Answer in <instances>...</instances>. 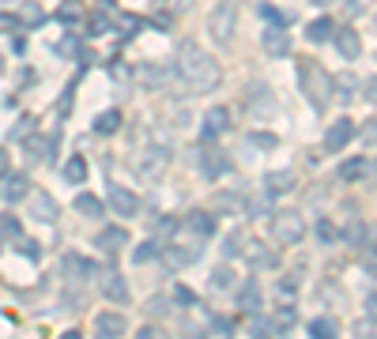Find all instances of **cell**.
<instances>
[{
	"label": "cell",
	"instance_id": "obj_45",
	"mask_svg": "<svg viewBox=\"0 0 377 339\" xmlns=\"http://www.w3.org/2000/svg\"><path fill=\"white\" fill-rule=\"evenodd\" d=\"M16 242H19V253H23V257L30 260V264H35V260L42 257V249H38V242H27V238H16Z\"/></svg>",
	"mask_w": 377,
	"mask_h": 339
},
{
	"label": "cell",
	"instance_id": "obj_46",
	"mask_svg": "<svg viewBox=\"0 0 377 339\" xmlns=\"http://www.w3.org/2000/svg\"><path fill=\"white\" fill-rule=\"evenodd\" d=\"M0 238H19V223L12 215H0Z\"/></svg>",
	"mask_w": 377,
	"mask_h": 339
},
{
	"label": "cell",
	"instance_id": "obj_39",
	"mask_svg": "<svg viewBox=\"0 0 377 339\" xmlns=\"http://www.w3.org/2000/svg\"><path fill=\"white\" fill-rule=\"evenodd\" d=\"M159 257V242H143V245H136V253H132V260H136V264H148V260H155Z\"/></svg>",
	"mask_w": 377,
	"mask_h": 339
},
{
	"label": "cell",
	"instance_id": "obj_16",
	"mask_svg": "<svg viewBox=\"0 0 377 339\" xmlns=\"http://www.w3.org/2000/svg\"><path fill=\"white\" fill-rule=\"evenodd\" d=\"M261 305H264L261 287H257L253 279H246V283H241V290H238V309L253 316V313H261Z\"/></svg>",
	"mask_w": 377,
	"mask_h": 339
},
{
	"label": "cell",
	"instance_id": "obj_48",
	"mask_svg": "<svg viewBox=\"0 0 377 339\" xmlns=\"http://www.w3.org/2000/svg\"><path fill=\"white\" fill-rule=\"evenodd\" d=\"M174 302H177V305H193V302H196V294L188 290V287H181V283H177V287H174Z\"/></svg>",
	"mask_w": 377,
	"mask_h": 339
},
{
	"label": "cell",
	"instance_id": "obj_49",
	"mask_svg": "<svg viewBox=\"0 0 377 339\" xmlns=\"http://www.w3.org/2000/svg\"><path fill=\"white\" fill-rule=\"evenodd\" d=\"M102 30H109V16L98 12V16L91 19V35H102Z\"/></svg>",
	"mask_w": 377,
	"mask_h": 339
},
{
	"label": "cell",
	"instance_id": "obj_50",
	"mask_svg": "<svg viewBox=\"0 0 377 339\" xmlns=\"http://www.w3.org/2000/svg\"><path fill=\"white\" fill-rule=\"evenodd\" d=\"M294 290H298V279H294V276H283V279H280V294H287V298H291Z\"/></svg>",
	"mask_w": 377,
	"mask_h": 339
},
{
	"label": "cell",
	"instance_id": "obj_37",
	"mask_svg": "<svg viewBox=\"0 0 377 339\" xmlns=\"http://www.w3.org/2000/svg\"><path fill=\"white\" fill-rule=\"evenodd\" d=\"M230 335H234V328H230L227 316H212L208 321V339H230Z\"/></svg>",
	"mask_w": 377,
	"mask_h": 339
},
{
	"label": "cell",
	"instance_id": "obj_44",
	"mask_svg": "<svg viewBox=\"0 0 377 339\" xmlns=\"http://www.w3.org/2000/svg\"><path fill=\"white\" fill-rule=\"evenodd\" d=\"M30 132H35V117H19L16 128H12V140H27Z\"/></svg>",
	"mask_w": 377,
	"mask_h": 339
},
{
	"label": "cell",
	"instance_id": "obj_43",
	"mask_svg": "<svg viewBox=\"0 0 377 339\" xmlns=\"http://www.w3.org/2000/svg\"><path fill=\"white\" fill-rule=\"evenodd\" d=\"M174 230H177V218H170V215L155 218V238H170Z\"/></svg>",
	"mask_w": 377,
	"mask_h": 339
},
{
	"label": "cell",
	"instance_id": "obj_10",
	"mask_svg": "<svg viewBox=\"0 0 377 339\" xmlns=\"http://www.w3.org/2000/svg\"><path fill=\"white\" fill-rule=\"evenodd\" d=\"M23 151H27V162H35V166H42V162H53V140L30 132L23 140Z\"/></svg>",
	"mask_w": 377,
	"mask_h": 339
},
{
	"label": "cell",
	"instance_id": "obj_26",
	"mask_svg": "<svg viewBox=\"0 0 377 339\" xmlns=\"http://www.w3.org/2000/svg\"><path fill=\"white\" fill-rule=\"evenodd\" d=\"M76 211L87 215V218H102L106 207H102V200H98L95 192H80V196H76Z\"/></svg>",
	"mask_w": 377,
	"mask_h": 339
},
{
	"label": "cell",
	"instance_id": "obj_35",
	"mask_svg": "<svg viewBox=\"0 0 377 339\" xmlns=\"http://www.w3.org/2000/svg\"><path fill=\"white\" fill-rule=\"evenodd\" d=\"M80 16H83V0H61V8H57L61 23H76Z\"/></svg>",
	"mask_w": 377,
	"mask_h": 339
},
{
	"label": "cell",
	"instance_id": "obj_19",
	"mask_svg": "<svg viewBox=\"0 0 377 339\" xmlns=\"http://www.w3.org/2000/svg\"><path fill=\"white\" fill-rule=\"evenodd\" d=\"M185 226H188L196 238H212V234H215V215H208V211H188V215H185Z\"/></svg>",
	"mask_w": 377,
	"mask_h": 339
},
{
	"label": "cell",
	"instance_id": "obj_59",
	"mask_svg": "<svg viewBox=\"0 0 377 339\" xmlns=\"http://www.w3.org/2000/svg\"><path fill=\"white\" fill-rule=\"evenodd\" d=\"M317 4H332V0H317Z\"/></svg>",
	"mask_w": 377,
	"mask_h": 339
},
{
	"label": "cell",
	"instance_id": "obj_29",
	"mask_svg": "<svg viewBox=\"0 0 377 339\" xmlns=\"http://www.w3.org/2000/svg\"><path fill=\"white\" fill-rule=\"evenodd\" d=\"M343 238H347L351 245H370V223H366V218H354V223H347Z\"/></svg>",
	"mask_w": 377,
	"mask_h": 339
},
{
	"label": "cell",
	"instance_id": "obj_22",
	"mask_svg": "<svg viewBox=\"0 0 377 339\" xmlns=\"http://www.w3.org/2000/svg\"><path fill=\"white\" fill-rule=\"evenodd\" d=\"M201 173H204L208 181L223 178V173H230V159H227V155H219V151H212V155H204V162H201Z\"/></svg>",
	"mask_w": 377,
	"mask_h": 339
},
{
	"label": "cell",
	"instance_id": "obj_4",
	"mask_svg": "<svg viewBox=\"0 0 377 339\" xmlns=\"http://www.w3.org/2000/svg\"><path fill=\"white\" fill-rule=\"evenodd\" d=\"M272 234L280 245H298L306 238V223H302V211L294 207H283V211L272 215Z\"/></svg>",
	"mask_w": 377,
	"mask_h": 339
},
{
	"label": "cell",
	"instance_id": "obj_40",
	"mask_svg": "<svg viewBox=\"0 0 377 339\" xmlns=\"http://www.w3.org/2000/svg\"><path fill=\"white\" fill-rule=\"evenodd\" d=\"M261 19H268L272 27H283V23H287V19H291V16H287L283 8H275V4H261Z\"/></svg>",
	"mask_w": 377,
	"mask_h": 339
},
{
	"label": "cell",
	"instance_id": "obj_3",
	"mask_svg": "<svg viewBox=\"0 0 377 339\" xmlns=\"http://www.w3.org/2000/svg\"><path fill=\"white\" fill-rule=\"evenodd\" d=\"M234 27H238V8H234V0L215 4L212 16H208V35H212V42H219V46H230Z\"/></svg>",
	"mask_w": 377,
	"mask_h": 339
},
{
	"label": "cell",
	"instance_id": "obj_54",
	"mask_svg": "<svg viewBox=\"0 0 377 339\" xmlns=\"http://www.w3.org/2000/svg\"><path fill=\"white\" fill-rule=\"evenodd\" d=\"M238 245H241V238L230 234V238H227V257H238Z\"/></svg>",
	"mask_w": 377,
	"mask_h": 339
},
{
	"label": "cell",
	"instance_id": "obj_56",
	"mask_svg": "<svg viewBox=\"0 0 377 339\" xmlns=\"http://www.w3.org/2000/svg\"><path fill=\"white\" fill-rule=\"evenodd\" d=\"M0 178H8V151L0 147Z\"/></svg>",
	"mask_w": 377,
	"mask_h": 339
},
{
	"label": "cell",
	"instance_id": "obj_30",
	"mask_svg": "<svg viewBox=\"0 0 377 339\" xmlns=\"http://www.w3.org/2000/svg\"><path fill=\"white\" fill-rule=\"evenodd\" d=\"M87 178V159L83 155H72L68 162H64V181L68 185H80Z\"/></svg>",
	"mask_w": 377,
	"mask_h": 339
},
{
	"label": "cell",
	"instance_id": "obj_58",
	"mask_svg": "<svg viewBox=\"0 0 377 339\" xmlns=\"http://www.w3.org/2000/svg\"><path fill=\"white\" fill-rule=\"evenodd\" d=\"M0 72H4V53H0Z\"/></svg>",
	"mask_w": 377,
	"mask_h": 339
},
{
	"label": "cell",
	"instance_id": "obj_47",
	"mask_svg": "<svg viewBox=\"0 0 377 339\" xmlns=\"http://www.w3.org/2000/svg\"><path fill=\"white\" fill-rule=\"evenodd\" d=\"M136 339H170V335H166V328H159V324H143L136 332Z\"/></svg>",
	"mask_w": 377,
	"mask_h": 339
},
{
	"label": "cell",
	"instance_id": "obj_23",
	"mask_svg": "<svg viewBox=\"0 0 377 339\" xmlns=\"http://www.w3.org/2000/svg\"><path fill=\"white\" fill-rule=\"evenodd\" d=\"M102 294H106L114 305H128V283H125V276H106Z\"/></svg>",
	"mask_w": 377,
	"mask_h": 339
},
{
	"label": "cell",
	"instance_id": "obj_1",
	"mask_svg": "<svg viewBox=\"0 0 377 339\" xmlns=\"http://www.w3.org/2000/svg\"><path fill=\"white\" fill-rule=\"evenodd\" d=\"M166 80H177V87L188 94H208L223 80V68H219V61L208 49L196 46V42H181V46H177V64H174V72H166Z\"/></svg>",
	"mask_w": 377,
	"mask_h": 339
},
{
	"label": "cell",
	"instance_id": "obj_51",
	"mask_svg": "<svg viewBox=\"0 0 377 339\" xmlns=\"http://www.w3.org/2000/svg\"><path fill=\"white\" fill-rule=\"evenodd\" d=\"M0 30H19V19L12 12H0Z\"/></svg>",
	"mask_w": 377,
	"mask_h": 339
},
{
	"label": "cell",
	"instance_id": "obj_42",
	"mask_svg": "<svg viewBox=\"0 0 377 339\" xmlns=\"http://www.w3.org/2000/svg\"><path fill=\"white\" fill-rule=\"evenodd\" d=\"M23 23H27V27H42V23H46V12H42L38 4H27V8H23Z\"/></svg>",
	"mask_w": 377,
	"mask_h": 339
},
{
	"label": "cell",
	"instance_id": "obj_25",
	"mask_svg": "<svg viewBox=\"0 0 377 339\" xmlns=\"http://www.w3.org/2000/svg\"><path fill=\"white\" fill-rule=\"evenodd\" d=\"M196 249H177V245H170L166 249V264H170L174 271H181V268H188V264H196Z\"/></svg>",
	"mask_w": 377,
	"mask_h": 339
},
{
	"label": "cell",
	"instance_id": "obj_11",
	"mask_svg": "<svg viewBox=\"0 0 377 339\" xmlns=\"http://www.w3.org/2000/svg\"><path fill=\"white\" fill-rule=\"evenodd\" d=\"M246 260H249V268H257V271H272L280 264V257H275L264 242H246Z\"/></svg>",
	"mask_w": 377,
	"mask_h": 339
},
{
	"label": "cell",
	"instance_id": "obj_53",
	"mask_svg": "<svg viewBox=\"0 0 377 339\" xmlns=\"http://www.w3.org/2000/svg\"><path fill=\"white\" fill-rule=\"evenodd\" d=\"M359 339H373V316H366V324H359Z\"/></svg>",
	"mask_w": 377,
	"mask_h": 339
},
{
	"label": "cell",
	"instance_id": "obj_36",
	"mask_svg": "<svg viewBox=\"0 0 377 339\" xmlns=\"http://www.w3.org/2000/svg\"><path fill=\"white\" fill-rule=\"evenodd\" d=\"M208 283H212V290H230V283H234V271H230L227 264H219V268H212Z\"/></svg>",
	"mask_w": 377,
	"mask_h": 339
},
{
	"label": "cell",
	"instance_id": "obj_6",
	"mask_svg": "<svg viewBox=\"0 0 377 339\" xmlns=\"http://www.w3.org/2000/svg\"><path fill=\"white\" fill-rule=\"evenodd\" d=\"M166 162H170V151H166V147H151V151H143V155L136 159V173H140V178H162Z\"/></svg>",
	"mask_w": 377,
	"mask_h": 339
},
{
	"label": "cell",
	"instance_id": "obj_8",
	"mask_svg": "<svg viewBox=\"0 0 377 339\" xmlns=\"http://www.w3.org/2000/svg\"><path fill=\"white\" fill-rule=\"evenodd\" d=\"M351 140H354V121L351 117H340V121H332L328 132H325V151H343Z\"/></svg>",
	"mask_w": 377,
	"mask_h": 339
},
{
	"label": "cell",
	"instance_id": "obj_41",
	"mask_svg": "<svg viewBox=\"0 0 377 339\" xmlns=\"http://www.w3.org/2000/svg\"><path fill=\"white\" fill-rule=\"evenodd\" d=\"M317 238H321L325 245H332V242L340 238V230L332 226V218H317Z\"/></svg>",
	"mask_w": 377,
	"mask_h": 339
},
{
	"label": "cell",
	"instance_id": "obj_13",
	"mask_svg": "<svg viewBox=\"0 0 377 339\" xmlns=\"http://www.w3.org/2000/svg\"><path fill=\"white\" fill-rule=\"evenodd\" d=\"M332 35H336V49H340V57H347V61H359V57H362V38L354 35L351 27L332 30Z\"/></svg>",
	"mask_w": 377,
	"mask_h": 339
},
{
	"label": "cell",
	"instance_id": "obj_24",
	"mask_svg": "<svg viewBox=\"0 0 377 339\" xmlns=\"http://www.w3.org/2000/svg\"><path fill=\"white\" fill-rule=\"evenodd\" d=\"M0 192H4V200H8V204H19V200H23V196L30 192V185H27L23 173H12V178L4 181V189H0Z\"/></svg>",
	"mask_w": 377,
	"mask_h": 339
},
{
	"label": "cell",
	"instance_id": "obj_9",
	"mask_svg": "<svg viewBox=\"0 0 377 339\" xmlns=\"http://www.w3.org/2000/svg\"><path fill=\"white\" fill-rule=\"evenodd\" d=\"M125 245H128V230H125V226H106V230H98V238H95V249H98V253H106V257L121 253Z\"/></svg>",
	"mask_w": 377,
	"mask_h": 339
},
{
	"label": "cell",
	"instance_id": "obj_15",
	"mask_svg": "<svg viewBox=\"0 0 377 339\" xmlns=\"http://www.w3.org/2000/svg\"><path fill=\"white\" fill-rule=\"evenodd\" d=\"M246 211V196L241 192H215L212 215H241Z\"/></svg>",
	"mask_w": 377,
	"mask_h": 339
},
{
	"label": "cell",
	"instance_id": "obj_55",
	"mask_svg": "<svg viewBox=\"0 0 377 339\" xmlns=\"http://www.w3.org/2000/svg\"><path fill=\"white\" fill-rule=\"evenodd\" d=\"M362 140H366V144H373V117L362 125Z\"/></svg>",
	"mask_w": 377,
	"mask_h": 339
},
{
	"label": "cell",
	"instance_id": "obj_60",
	"mask_svg": "<svg viewBox=\"0 0 377 339\" xmlns=\"http://www.w3.org/2000/svg\"><path fill=\"white\" fill-rule=\"evenodd\" d=\"M0 245H4V238H0Z\"/></svg>",
	"mask_w": 377,
	"mask_h": 339
},
{
	"label": "cell",
	"instance_id": "obj_18",
	"mask_svg": "<svg viewBox=\"0 0 377 339\" xmlns=\"http://www.w3.org/2000/svg\"><path fill=\"white\" fill-rule=\"evenodd\" d=\"M264 49L272 53V57H287L291 53V38H287L283 27H268L264 30Z\"/></svg>",
	"mask_w": 377,
	"mask_h": 339
},
{
	"label": "cell",
	"instance_id": "obj_57",
	"mask_svg": "<svg viewBox=\"0 0 377 339\" xmlns=\"http://www.w3.org/2000/svg\"><path fill=\"white\" fill-rule=\"evenodd\" d=\"M61 339H80V332H64Z\"/></svg>",
	"mask_w": 377,
	"mask_h": 339
},
{
	"label": "cell",
	"instance_id": "obj_31",
	"mask_svg": "<svg viewBox=\"0 0 377 339\" xmlns=\"http://www.w3.org/2000/svg\"><path fill=\"white\" fill-rule=\"evenodd\" d=\"M306 38H309V42H328V38H332V19H328V16L313 19V23L306 27Z\"/></svg>",
	"mask_w": 377,
	"mask_h": 339
},
{
	"label": "cell",
	"instance_id": "obj_14",
	"mask_svg": "<svg viewBox=\"0 0 377 339\" xmlns=\"http://www.w3.org/2000/svg\"><path fill=\"white\" fill-rule=\"evenodd\" d=\"M61 268H64V276H68V279H91V276H98V268L91 264V260H83L80 253H64Z\"/></svg>",
	"mask_w": 377,
	"mask_h": 339
},
{
	"label": "cell",
	"instance_id": "obj_52",
	"mask_svg": "<svg viewBox=\"0 0 377 339\" xmlns=\"http://www.w3.org/2000/svg\"><path fill=\"white\" fill-rule=\"evenodd\" d=\"M253 144H257V147H275V136H268V132H253Z\"/></svg>",
	"mask_w": 377,
	"mask_h": 339
},
{
	"label": "cell",
	"instance_id": "obj_27",
	"mask_svg": "<svg viewBox=\"0 0 377 339\" xmlns=\"http://www.w3.org/2000/svg\"><path fill=\"white\" fill-rule=\"evenodd\" d=\"M95 132H98V136H114V132H121V109H106V113H98Z\"/></svg>",
	"mask_w": 377,
	"mask_h": 339
},
{
	"label": "cell",
	"instance_id": "obj_17",
	"mask_svg": "<svg viewBox=\"0 0 377 339\" xmlns=\"http://www.w3.org/2000/svg\"><path fill=\"white\" fill-rule=\"evenodd\" d=\"M298 185V173L294 170H272L268 178H264V189H268V196H283V192H291Z\"/></svg>",
	"mask_w": 377,
	"mask_h": 339
},
{
	"label": "cell",
	"instance_id": "obj_20",
	"mask_svg": "<svg viewBox=\"0 0 377 339\" xmlns=\"http://www.w3.org/2000/svg\"><path fill=\"white\" fill-rule=\"evenodd\" d=\"M370 173H373V159H347L340 166L343 181H362V178H370Z\"/></svg>",
	"mask_w": 377,
	"mask_h": 339
},
{
	"label": "cell",
	"instance_id": "obj_38",
	"mask_svg": "<svg viewBox=\"0 0 377 339\" xmlns=\"http://www.w3.org/2000/svg\"><path fill=\"white\" fill-rule=\"evenodd\" d=\"M53 53H61V57H80V42H76L72 35H64L53 42Z\"/></svg>",
	"mask_w": 377,
	"mask_h": 339
},
{
	"label": "cell",
	"instance_id": "obj_33",
	"mask_svg": "<svg viewBox=\"0 0 377 339\" xmlns=\"http://www.w3.org/2000/svg\"><path fill=\"white\" fill-rule=\"evenodd\" d=\"M294 324H298V313L291 309V305H280L275 316H272V328H275V332H291Z\"/></svg>",
	"mask_w": 377,
	"mask_h": 339
},
{
	"label": "cell",
	"instance_id": "obj_2",
	"mask_svg": "<svg viewBox=\"0 0 377 339\" xmlns=\"http://www.w3.org/2000/svg\"><path fill=\"white\" fill-rule=\"evenodd\" d=\"M298 87H302L306 102L313 109H325L332 102V91H336L332 72H325L317 61H302V64H298Z\"/></svg>",
	"mask_w": 377,
	"mask_h": 339
},
{
	"label": "cell",
	"instance_id": "obj_5",
	"mask_svg": "<svg viewBox=\"0 0 377 339\" xmlns=\"http://www.w3.org/2000/svg\"><path fill=\"white\" fill-rule=\"evenodd\" d=\"M30 223H46V226H53L61 218V207H57V200L46 192V189H30Z\"/></svg>",
	"mask_w": 377,
	"mask_h": 339
},
{
	"label": "cell",
	"instance_id": "obj_21",
	"mask_svg": "<svg viewBox=\"0 0 377 339\" xmlns=\"http://www.w3.org/2000/svg\"><path fill=\"white\" fill-rule=\"evenodd\" d=\"M109 207H114V211L117 215H136L140 211V200H136V196H132L128 189H114V192H109Z\"/></svg>",
	"mask_w": 377,
	"mask_h": 339
},
{
	"label": "cell",
	"instance_id": "obj_34",
	"mask_svg": "<svg viewBox=\"0 0 377 339\" xmlns=\"http://www.w3.org/2000/svg\"><path fill=\"white\" fill-rule=\"evenodd\" d=\"M140 83L143 87H162L166 83V72L159 64H140Z\"/></svg>",
	"mask_w": 377,
	"mask_h": 339
},
{
	"label": "cell",
	"instance_id": "obj_7",
	"mask_svg": "<svg viewBox=\"0 0 377 339\" xmlns=\"http://www.w3.org/2000/svg\"><path fill=\"white\" fill-rule=\"evenodd\" d=\"M230 128V109L227 106H212L204 113V121H201V136L204 140H219Z\"/></svg>",
	"mask_w": 377,
	"mask_h": 339
},
{
	"label": "cell",
	"instance_id": "obj_12",
	"mask_svg": "<svg viewBox=\"0 0 377 339\" xmlns=\"http://www.w3.org/2000/svg\"><path fill=\"white\" fill-rule=\"evenodd\" d=\"M95 332H98V339H121L125 335V313H98Z\"/></svg>",
	"mask_w": 377,
	"mask_h": 339
},
{
	"label": "cell",
	"instance_id": "obj_28",
	"mask_svg": "<svg viewBox=\"0 0 377 339\" xmlns=\"http://www.w3.org/2000/svg\"><path fill=\"white\" fill-rule=\"evenodd\" d=\"M309 335H313V339H336L340 324L332 321V316H317V321H309Z\"/></svg>",
	"mask_w": 377,
	"mask_h": 339
},
{
	"label": "cell",
	"instance_id": "obj_32",
	"mask_svg": "<svg viewBox=\"0 0 377 339\" xmlns=\"http://www.w3.org/2000/svg\"><path fill=\"white\" fill-rule=\"evenodd\" d=\"M253 113H268V109H275V94L268 91V87H253Z\"/></svg>",
	"mask_w": 377,
	"mask_h": 339
}]
</instances>
